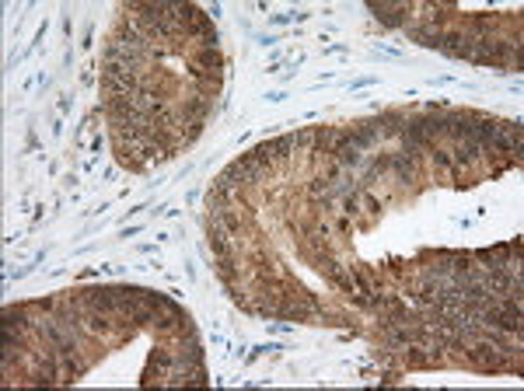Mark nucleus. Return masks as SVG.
I'll return each mask as SVG.
<instances>
[{"mask_svg":"<svg viewBox=\"0 0 524 391\" xmlns=\"http://www.w3.org/2000/svg\"><path fill=\"white\" fill-rule=\"evenodd\" d=\"M405 360H409V367H412V370L437 367V363L430 360V349H426V346H419V342H409V346H405Z\"/></svg>","mask_w":524,"mask_h":391,"instance_id":"obj_8","label":"nucleus"},{"mask_svg":"<svg viewBox=\"0 0 524 391\" xmlns=\"http://www.w3.org/2000/svg\"><path fill=\"white\" fill-rule=\"evenodd\" d=\"M294 150H297V144H294V133H280L277 140H270V154H273V164L287 161V157H290Z\"/></svg>","mask_w":524,"mask_h":391,"instance_id":"obj_7","label":"nucleus"},{"mask_svg":"<svg viewBox=\"0 0 524 391\" xmlns=\"http://www.w3.org/2000/svg\"><path fill=\"white\" fill-rule=\"evenodd\" d=\"M70 105H73V102H70V94H63V98H60V112H70Z\"/></svg>","mask_w":524,"mask_h":391,"instance_id":"obj_14","label":"nucleus"},{"mask_svg":"<svg viewBox=\"0 0 524 391\" xmlns=\"http://www.w3.org/2000/svg\"><path fill=\"white\" fill-rule=\"evenodd\" d=\"M217 272H220V279H224V283H231V279H238V276H241V269H238L234 255H224V259H217Z\"/></svg>","mask_w":524,"mask_h":391,"instance_id":"obj_9","label":"nucleus"},{"mask_svg":"<svg viewBox=\"0 0 524 391\" xmlns=\"http://www.w3.org/2000/svg\"><path fill=\"white\" fill-rule=\"evenodd\" d=\"M367 84H378V77H357V80L349 84V87H353V91H360V87H367Z\"/></svg>","mask_w":524,"mask_h":391,"instance_id":"obj_12","label":"nucleus"},{"mask_svg":"<svg viewBox=\"0 0 524 391\" xmlns=\"http://www.w3.org/2000/svg\"><path fill=\"white\" fill-rule=\"evenodd\" d=\"M252 157H255V164L266 171V168H273V154H270V140H262V144H255L252 150H248Z\"/></svg>","mask_w":524,"mask_h":391,"instance_id":"obj_10","label":"nucleus"},{"mask_svg":"<svg viewBox=\"0 0 524 391\" xmlns=\"http://www.w3.org/2000/svg\"><path fill=\"white\" fill-rule=\"evenodd\" d=\"M367 11L385 25V28H405L409 25V18H412V8L409 4H395V8H385V4H374V0H371V4H367Z\"/></svg>","mask_w":524,"mask_h":391,"instance_id":"obj_4","label":"nucleus"},{"mask_svg":"<svg viewBox=\"0 0 524 391\" xmlns=\"http://www.w3.org/2000/svg\"><path fill=\"white\" fill-rule=\"evenodd\" d=\"M472 35H465V28H458V25H451V28H444L441 32V53L448 56V60H469L472 56Z\"/></svg>","mask_w":524,"mask_h":391,"instance_id":"obj_1","label":"nucleus"},{"mask_svg":"<svg viewBox=\"0 0 524 391\" xmlns=\"http://www.w3.org/2000/svg\"><path fill=\"white\" fill-rule=\"evenodd\" d=\"M186 63H196L207 73H224V67H227V60H224V53L217 46H193L186 53Z\"/></svg>","mask_w":524,"mask_h":391,"instance_id":"obj_3","label":"nucleus"},{"mask_svg":"<svg viewBox=\"0 0 524 391\" xmlns=\"http://www.w3.org/2000/svg\"><path fill=\"white\" fill-rule=\"evenodd\" d=\"M374 119H378V126H381V137L399 140V137H402V130H405L409 112H381V116H374Z\"/></svg>","mask_w":524,"mask_h":391,"instance_id":"obj_6","label":"nucleus"},{"mask_svg":"<svg viewBox=\"0 0 524 391\" xmlns=\"http://www.w3.org/2000/svg\"><path fill=\"white\" fill-rule=\"evenodd\" d=\"M329 189H332V182H329L325 175H322V178H311V185H308L311 196H322V192H329Z\"/></svg>","mask_w":524,"mask_h":391,"instance_id":"obj_11","label":"nucleus"},{"mask_svg":"<svg viewBox=\"0 0 524 391\" xmlns=\"http://www.w3.org/2000/svg\"><path fill=\"white\" fill-rule=\"evenodd\" d=\"M346 137H349V147H357V150H367V147H374L378 140H385L378 119H360V123H353V126H346Z\"/></svg>","mask_w":524,"mask_h":391,"instance_id":"obj_2","label":"nucleus"},{"mask_svg":"<svg viewBox=\"0 0 524 391\" xmlns=\"http://www.w3.org/2000/svg\"><path fill=\"white\" fill-rule=\"evenodd\" d=\"M405 35H409L416 46H423V49H441V28H433V25H426V21H409V25H405Z\"/></svg>","mask_w":524,"mask_h":391,"instance_id":"obj_5","label":"nucleus"},{"mask_svg":"<svg viewBox=\"0 0 524 391\" xmlns=\"http://www.w3.org/2000/svg\"><path fill=\"white\" fill-rule=\"evenodd\" d=\"M140 231H143V224H133V227H123L119 238H133V234H140Z\"/></svg>","mask_w":524,"mask_h":391,"instance_id":"obj_13","label":"nucleus"}]
</instances>
